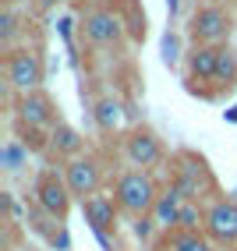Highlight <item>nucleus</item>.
<instances>
[{
	"instance_id": "nucleus-4",
	"label": "nucleus",
	"mask_w": 237,
	"mask_h": 251,
	"mask_svg": "<svg viewBox=\"0 0 237 251\" xmlns=\"http://www.w3.org/2000/svg\"><path fill=\"white\" fill-rule=\"evenodd\" d=\"M188 32H191V43H206V46H223L230 39V32H234V18H230V11L227 7H219V4H202L195 7L191 14V22H188Z\"/></svg>"
},
{
	"instance_id": "nucleus-16",
	"label": "nucleus",
	"mask_w": 237,
	"mask_h": 251,
	"mask_svg": "<svg viewBox=\"0 0 237 251\" xmlns=\"http://www.w3.org/2000/svg\"><path fill=\"white\" fill-rule=\"evenodd\" d=\"M166 248L170 251H212V241L206 237V230H170Z\"/></svg>"
},
{
	"instance_id": "nucleus-6",
	"label": "nucleus",
	"mask_w": 237,
	"mask_h": 251,
	"mask_svg": "<svg viewBox=\"0 0 237 251\" xmlns=\"http://www.w3.org/2000/svg\"><path fill=\"white\" fill-rule=\"evenodd\" d=\"M81 36L92 46H121L128 36V22L110 7H92L81 14Z\"/></svg>"
},
{
	"instance_id": "nucleus-24",
	"label": "nucleus",
	"mask_w": 237,
	"mask_h": 251,
	"mask_svg": "<svg viewBox=\"0 0 237 251\" xmlns=\"http://www.w3.org/2000/svg\"><path fill=\"white\" fill-rule=\"evenodd\" d=\"M166 11H170V18L177 14V0H166Z\"/></svg>"
},
{
	"instance_id": "nucleus-5",
	"label": "nucleus",
	"mask_w": 237,
	"mask_h": 251,
	"mask_svg": "<svg viewBox=\"0 0 237 251\" xmlns=\"http://www.w3.org/2000/svg\"><path fill=\"white\" fill-rule=\"evenodd\" d=\"M32 195H36V205H39L46 216L60 220V223L67 220V212H71V202H75V195H71V188H67L64 174H57V170H39Z\"/></svg>"
},
{
	"instance_id": "nucleus-14",
	"label": "nucleus",
	"mask_w": 237,
	"mask_h": 251,
	"mask_svg": "<svg viewBox=\"0 0 237 251\" xmlns=\"http://www.w3.org/2000/svg\"><path fill=\"white\" fill-rule=\"evenodd\" d=\"M50 149H53L57 156H64V159H75V156H81V149H85V138H81L71 124L60 121L53 131H50Z\"/></svg>"
},
{
	"instance_id": "nucleus-1",
	"label": "nucleus",
	"mask_w": 237,
	"mask_h": 251,
	"mask_svg": "<svg viewBox=\"0 0 237 251\" xmlns=\"http://www.w3.org/2000/svg\"><path fill=\"white\" fill-rule=\"evenodd\" d=\"M113 198L121 205V212L134 216V220L138 216H152V205L159 198V184L149 170H124L113 180Z\"/></svg>"
},
{
	"instance_id": "nucleus-15",
	"label": "nucleus",
	"mask_w": 237,
	"mask_h": 251,
	"mask_svg": "<svg viewBox=\"0 0 237 251\" xmlns=\"http://www.w3.org/2000/svg\"><path fill=\"white\" fill-rule=\"evenodd\" d=\"M92 117H96V127L103 131V135H113V131H121V124H124V106L106 96L92 106Z\"/></svg>"
},
{
	"instance_id": "nucleus-13",
	"label": "nucleus",
	"mask_w": 237,
	"mask_h": 251,
	"mask_svg": "<svg viewBox=\"0 0 237 251\" xmlns=\"http://www.w3.org/2000/svg\"><path fill=\"white\" fill-rule=\"evenodd\" d=\"M181 209H184V198L174 188H166V191H159L156 205H152V220H156V226L163 233H170V230L181 226Z\"/></svg>"
},
{
	"instance_id": "nucleus-8",
	"label": "nucleus",
	"mask_w": 237,
	"mask_h": 251,
	"mask_svg": "<svg viewBox=\"0 0 237 251\" xmlns=\"http://www.w3.org/2000/svg\"><path fill=\"white\" fill-rule=\"evenodd\" d=\"M64 180L78 202H85L89 195H99V188H103V166L96 156H75L64 163Z\"/></svg>"
},
{
	"instance_id": "nucleus-11",
	"label": "nucleus",
	"mask_w": 237,
	"mask_h": 251,
	"mask_svg": "<svg viewBox=\"0 0 237 251\" xmlns=\"http://www.w3.org/2000/svg\"><path fill=\"white\" fill-rule=\"evenodd\" d=\"M117 212H121V205H117V198H110V195H89L85 202H81V216H85V223L92 226V233L103 244H106V230L117 226Z\"/></svg>"
},
{
	"instance_id": "nucleus-22",
	"label": "nucleus",
	"mask_w": 237,
	"mask_h": 251,
	"mask_svg": "<svg viewBox=\"0 0 237 251\" xmlns=\"http://www.w3.org/2000/svg\"><path fill=\"white\" fill-rule=\"evenodd\" d=\"M152 230H159V226H156V220H152V216H138V223H134V237L149 241V233H152Z\"/></svg>"
},
{
	"instance_id": "nucleus-25",
	"label": "nucleus",
	"mask_w": 237,
	"mask_h": 251,
	"mask_svg": "<svg viewBox=\"0 0 237 251\" xmlns=\"http://www.w3.org/2000/svg\"><path fill=\"white\" fill-rule=\"evenodd\" d=\"M227 117H230V121H237V110H234V113H227Z\"/></svg>"
},
{
	"instance_id": "nucleus-3",
	"label": "nucleus",
	"mask_w": 237,
	"mask_h": 251,
	"mask_svg": "<svg viewBox=\"0 0 237 251\" xmlns=\"http://www.w3.org/2000/svg\"><path fill=\"white\" fill-rule=\"evenodd\" d=\"M170 188L184 198V202H198L202 195L212 188V174L202 156L195 152H177L174 159V177H170Z\"/></svg>"
},
{
	"instance_id": "nucleus-17",
	"label": "nucleus",
	"mask_w": 237,
	"mask_h": 251,
	"mask_svg": "<svg viewBox=\"0 0 237 251\" xmlns=\"http://www.w3.org/2000/svg\"><path fill=\"white\" fill-rule=\"evenodd\" d=\"M14 138H18L28 152H46V149H50V131L32 127V124L18 121V117H14Z\"/></svg>"
},
{
	"instance_id": "nucleus-9",
	"label": "nucleus",
	"mask_w": 237,
	"mask_h": 251,
	"mask_svg": "<svg viewBox=\"0 0 237 251\" xmlns=\"http://www.w3.org/2000/svg\"><path fill=\"white\" fill-rule=\"evenodd\" d=\"M124 152L131 159V166H138V170H152V166L163 163V142H159L156 131L134 127V131H128V138H124Z\"/></svg>"
},
{
	"instance_id": "nucleus-12",
	"label": "nucleus",
	"mask_w": 237,
	"mask_h": 251,
	"mask_svg": "<svg viewBox=\"0 0 237 251\" xmlns=\"http://www.w3.org/2000/svg\"><path fill=\"white\" fill-rule=\"evenodd\" d=\"M216 71H219V46H206L198 43L188 50V81H216Z\"/></svg>"
},
{
	"instance_id": "nucleus-21",
	"label": "nucleus",
	"mask_w": 237,
	"mask_h": 251,
	"mask_svg": "<svg viewBox=\"0 0 237 251\" xmlns=\"http://www.w3.org/2000/svg\"><path fill=\"white\" fill-rule=\"evenodd\" d=\"M177 50H181V43H177V36H174V32H166V36H163V64H170V68H174V64H177Z\"/></svg>"
},
{
	"instance_id": "nucleus-2",
	"label": "nucleus",
	"mask_w": 237,
	"mask_h": 251,
	"mask_svg": "<svg viewBox=\"0 0 237 251\" xmlns=\"http://www.w3.org/2000/svg\"><path fill=\"white\" fill-rule=\"evenodd\" d=\"M4 75H7V85L18 92V96H28V92H39L43 89V78H46V68H43V57L28 46H18L4 57Z\"/></svg>"
},
{
	"instance_id": "nucleus-18",
	"label": "nucleus",
	"mask_w": 237,
	"mask_h": 251,
	"mask_svg": "<svg viewBox=\"0 0 237 251\" xmlns=\"http://www.w3.org/2000/svg\"><path fill=\"white\" fill-rule=\"evenodd\" d=\"M28 149L18 142V138H7L4 145H0V170H4V174H18L22 170V166L28 163Z\"/></svg>"
},
{
	"instance_id": "nucleus-7",
	"label": "nucleus",
	"mask_w": 237,
	"mask_h": 251,
	"mask_svg": "<svg viewBox=\"0 0 237 251\" xmlns=\"http://www.w3.org/2000/svg\"><path fill=\"white\" fill-rule=\"evenodd\" d=\"M206 237L212 244L237 248V202L234 198H216L206 205Z\"/></svg>"
},
{
	"instance_id": "nucleus-19",
	"label": "nucleus",
	"mask_w": 237,
	"mask_h": 251,
	"mask_svg": "<svg viewBox=\"0 0 237 251\" xmlns=\"http://www.w3.org/2000/svg\"><path fill=\"white\" fill-rule=\"evenodd\" d=\"M216 85L219 89H234L237 85V53L223 43L219 46V71H216Z\"/></svg>"
},
{
	"instance_id": "nucleus-23",
	"label": "nucleus",
	"mask_w": 237,
	"mask_h": 251,
	"mask_svg": "<svg viewBox=\"0 0 237 251\" xmlns=\"http://www.w3.org/2000/svg\"><path fill=\"white\" fill-rule=\"evenodd\" d=\"M53 7H57V0H32V11H36V14H46Z\"/></svg>"
},
{
	"instance_id": "nucleus-10",
	"label": "nucleus",
	"mask_w": 237,
	"mask_h": 251,
	"mask_svg": "<svg viewBox=\"0 0 237 251\" xmlns=\"http://www.w3.org/2000/svg\"><path fill=\"white\" fill-rule=\"evenodd\" d=\"M14 113H18V121L32 124V127H43V131H53V127L60 124L57 103H53V99H50L43 89H39V92H28V96H18Z\"/></svg>"
},
{
	"instance_id": "nucleus-20",
	"label": "nucleus",
	"mask_w": 237,
	"mask_h": 251,
	"mask_svg": "<svg viewBox=\"0 0 237 251\" xmlns=\"http://www.w3.org/2000/svg\"><path fill=\"white\" fill-rule=\"evenodd\" d=\"M18 32H22V25H18V14H14V7L7 4L4 11H0V46H4V53H11V50H18V46H14V39H18Z\"/></svg>"
},
{
	"instance_id": "nucleus-26",
	"label": "nucleus",
	"mask_w": 237,
	"mask_h": 251,
	"mask_svg": "<svg viewBox=\"0 0 237 251\" xmlns=\"http://www.w3.org/2000/svg\"><path fill=\"white\" fill-rule=\"evenodd\" d=\"M7 4H11V0H7Z\"/></svg>"
}]
</instances>
